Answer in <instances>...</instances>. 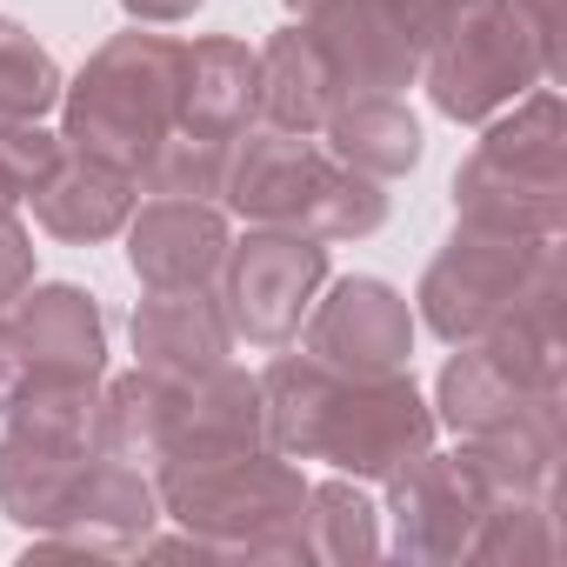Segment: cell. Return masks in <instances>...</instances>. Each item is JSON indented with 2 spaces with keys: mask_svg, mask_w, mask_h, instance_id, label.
I'll use <instances>...</instances> for the list:
<instances>
[{
  "mask_svg": "<svg viewBox=\"0 0 567 567\" xmlns=\"http://www.w3.org/2000/svg\"><path fill=\"white\" fill-rule=\"evenodd\" d=\"M127 260L147 288H207L227 260V220L207 200L154 194L127 227Z\"/></svg>",
  "mask_w": 567,
  "mask_h": 567,
  "instance_id": "obj_16",
  "label": "cell"
},
{
  "mask_svg": "<svg viewBox=\"0 0 567 567\" xmlns=\"http://www.w3.org/2000/svg\"><path fill=\"white\" fill-rule=\"evenodd\" d=\"M341 74V94H401L421 74V48L388 0H328L308 21Z\"/></svg>",
  "mask_w": 567,
  "mask_h": 567,
  "instance_id": "obj_15",
  "label": "cell"
},
{
  "mask_svg": "<svg viewBox=\"0 0 567 567\" xmlns=\"http://www.w3.org/2000/svg\"><path fill=\"white\" fill-rule=\"evenodd\" d=\"M394 481V547L408 560H461L467 534L487 507V494L467 481V467L454 454H414Z\"/></svg>",
  "mask_w": 567,
  "mask_h": 567,
  "instance_id": "obj_13",
  "label": "cell"
},
{
  "mask_svg": "<svg viewBox=\"0 0 567 567\" xmlns=\"http://www.w3.org/2000/svg\"><path fill=\"white\" fill-rule=\"evenodd\" d=\"M14 388H21V361H14V348H8V321H0V408L14 401Z\"/></svg>",
  "mask_w": 567,
  "mask_h": 567,
  "instance_id": "obj_32",
  "label": "cell"
},
{
  "mask_svg": "<svg viewBox=\"0 0 567 567\" xmlns=\"http://www.w3.org/2000/svg\"><path fill=\"white\" fill-rule=\"evenodd\" d=\"M288 8H295V14H301V21H315V14H321V8H328V0H288Z\"/></svg>",
  "mask_w": 567,
  "mask_h": 567,
  "instance_id": "obj_34",
  "label": "cell"
},
{
  "mask_svg": "<svg viewBox=\"0 0 567 567\" xmlns=\"http://www.w3.org/2000/svg\"><path fill=\"white\" fill-rule=\"evenodd\" d=\"M8 348L21 361V381H68L94 388L107 368V321L94 295L81 288H21L8 315Z\"/></svg>",
  "mask_w": 567,
  "mask_h": 567,
  "instance_id": "obj_12",
  "label": "cell"
},
{
  "mask_svg": "<svg viewBox=\"0 0 567 567\" xmlns=\"http://www.w3.org/2000/svg\"><path fill=\"white\" fill-rule=\"evenodd\" d=\"M474 560H554L560 534H554V501H487L474 534H467Z\"/></svg>",
  "mask_w": 567,
  "mask_h": 567,
  "instance_id": "obj_26",
  "label": "cell"
},
{
  "mask_svg": "<svg viewBox=\"0 0 567 567\" xmlns=\"http://www.w3.org/2000/svg\"><path fill=\"white\" fill-rule=\"evenodd\" d=\"M321 280H328V240L295 227H260L220 260V315L254 348H288Z\"/></svg>",
  "mask_w": 567,
  "mask_h": 567,
  "instance_id": "obj_7",
  "label": "cell"
},
{
  "mask_svg": "<svg viewBox=\"0 0 567 567\" xmlns=\"http://www.w3.org/2000/svg\"><path fill=\"white\" fill-rule=\"evenodd\" d=\"M147 194H174V200H207L220 194L227 181V141H207V134H187V127H167V141L147 154L141 167Z\"/></svg>",
  "mask_w": 567,
  "mask_h": 567,
  "instance_id": "obj_28",
  "label": "cell"
},
{
  "mask_svg": "<svg viewBox=\"0 0 567 567\" xmlns=\"http://www.w3.org/2000/svg\"><path fill=\"white\" fill-rule=\"evenodd\" d=\"M547 240L527 234H487V227H461L447 240V254L427 267L421 280V315L441 341H481L494 328L514 321L520 295H527V274L540 260Z\"/></svg>",
  "mask_w": 567,
  "mask_h": 567,
  "instance_id": "obj_9",
  "label": "cell"
},
{
  "mask_svg": "<svg viewBox=\"0 0 567 567\" xmlns=\"http://www.w3.org/2000/svg\"><path fill=\"white\" fill-rule=\"evenodd\" d=\"M14 200H21V187H14L8 174H0V214H14Z\"/></svg>",
  "mask_w": 567,
  "mask_h": 567,
  "instance_id": "obj_33",
  "label": "cell"
},
{
  "mask_svg": "<svg viewBox=\"0 0 567 567\" xmlns=\"http://www.w3.org/2000/svg\"><path fill=\"white\" fill-rule=\"evenodd\" d=\"M560 401V341L534 328H494L441 368V421L454 434L507 427Z\"/></svg>",
  "mask_w": 567,
  "mask_h": 567,
  "instance_id": "obj_8",
  "label": "cell"
},
{
  "mask_svg": "<svg viewBox=\"0 0 567 567\" xmlns=\"http://www.w3.org/2000/svg\"><path fill=\"white\" fill-rule=\"evenodd\" d=\"M134 21H194L207 0H121Z\"/></svg>",
  "mask_w": 567,
  "mask_h": 567,
  "instance_id": "obj_31",
  "label": "cell"
},
{
  "mask_svg": "<svg viewBox=\"0 0 567 567\" xmlns=\"http://www.w3.org/2000/svg\"><path fill=\"white\" fill-rule=\"evenodd\" d=\"M28 280H34V240L14 214H0V308H8Z\"/></svg>",
  "mask_w": 567,
  "mask_h": 567,
  "instance_id": "obj_29",
  "label": "cell"
},
{
  "mask_svg": "<svg viewBox=\"0 0 567 567\" xmlns=\"http://www.w3.org/2000/svg\"><path fill=\"white\" fill-rule=\"evenodd\" d=\"M427 94L447 121H487L494 107L534 94L547 81V54L514 14V0H474V8L427 48Z\"/></svg>",
  "mask_w": 567,
  "mask_h": 567,
  "instance_id": "obj_6",
  "label": "cell"
},
{
  "mask_svg": "<svg viewBox=\"0 0 567 567\" xmlns=\"http://www.w3.org/2000/svg\"><path fill=\"white\" fill-rule=\"evenodd\" d=\"M461 227L554 240L567 220V114L554 94H527L454 174Z\"/></svg>",
  "mask_w": 567,
  "mask_h": 567,
  "instance_id": "obj_2",
  "label": "cell"
},
{
  "mask_svg": "<svg viewBox=\"0 0 567 567\" xmlns=\"http://www.w3.org/2000/svg\"><path fill=\"white\" fill-rule=\"evenodd\" d=\"M227 207L254 227H295L315 240H361L388 220L381 181L341 167L308 134L288 127H254L240 147H227Z\"/></svg>",
  "mask_w": 567,
  "mask_h": 567,
  "instance_id": "obj_1",
  "label": "cell"
},
{
  "mask_svg": "<svg viewBox=\"0 0 567 567\" xmlns=\"http://www.w3.org/2000/svg\"><path fill=\"white\" fill-rule=\"evenodd\" d=\"M54 101H61L54 54L21 21H0V114L8 121H41Z\"/></svg>",
  "mask_w": 567,
  "mask_h": 567,
  "instance_id": "obj_27",
  "label": "cell"
},
{
  "mask_svg": "<svg viewBox=\"0 0 567 567\" xmlns=\"http://www.w3.org/2000/svg\"><path fill=\"white\" fill-rule=\"evenodd\" d=\"M174 421H181V381L134 368L94 401V447L114 461H134V467H161Z\"/></svg>",
  "mask_w": 567,
  "mask_h": 567,
  "instance_id": "obj_22",
  "label": "cell"
},
{
  "mask_svg": "<svg viewBox=\"0 0 567 567\" xmlns=\"http://www.w3.org/2000/svg\"><path fill=\"white\" fill-rule=\"evenodd\" d=\"M254 447H267V434H260V381L220 361V368H207L200 381L181 388V421H174V441L161 454V474L214 467V461H234V454H254Z\"/></svg>",
  "mask_w": 567,
  "mask_h": 567,
  "instance_id": "obj_14",
  "label": "cell"
},
{
  "mask_svg": "<svg viewBox=\"0 0 567 567\" xmlns=\"http://www.w3.org/2000/svg\"><path fill=\"white\" fill-rule=\"evenodd\" d=\"M254 68H260L254 114H260L267 127L321 134V127H328V114L348 101V94H341V74H334V61H328L321 34H315L308 21H301V28H280V34L254 54Z\"/></svg>",
  "mask_w": 567,
  "mask_h": 567,
  "instance_id": "obj_19",
  "label": "cell"
},
{
  "mask_svg": "<svg viewBox=\"0 0 567 567\" xmlns=\"http://www.w3.org/2000/svg\"><path fill=\"white\" fill-rule=\"evenodd\" d=\"M234 348V328L220 315V301H207L200 288H154L134 308V354L147 374L161 381H200L207 368H220Z\"/></svg>",
  "mask_w": 567,
  "mask_h": 567,
  "instance_id": "obj_18",
  "label": "cell"
},
{
  "mask_svg": "<svg viewBox=\"0 0 567 567\" xmlns=\"http://www.w3.org/2000/svg\"><path fill=\"white\" fill-rule=\"evenodd\" d=\"M174 107H181V41L114 34L68 87V147L141 181L147 154L174 127Z\"/></svg>",
  "mask_w": 567,
  "mask_h": 567,
  "instance_id": "obj_4",
  "label": "cell"
},
{
  "mask_svg": "<svg viewBox=\"0 0 567 567\" xmlns=\"http://www.w3.org/2000/svg\"><path fill=\"white\" fill-rule=\"evenodd\" d=\"M454 461L487 501H560V401L467 434Z\"/></svg>",
  "mask_w": 567,
  "mask_h": 567,
  "instance_id": "obj_17",
  "label": "cell"
},
{
  "mask_svg": "<svg viewBox=\"0 0 567 567\" xmlns=\"http://www.w3.org/2000/svg\"><path fill=\"white\" fill-rule=\"evenodd\" d=\"M0 121H8V114H0Z\"/></svg>",
  "mask_w": 567,
  "mask_h": 567,
  "instance_id": "obj_35",
  "label": "cell"
},
{
  "mask_svg": "<svg viewBox=\"0 0 567 567\" xmlns=\"http://www.w3.org/2000/svg\"><path fill=\"white\" fill-rule=\"evenodd\" d=\"M161 507L200 534L214 554H247V560H308V481L254 447L214 467L161 474Z\"/></svg>",
  "mask_w": 567,
  "mask_h": 567,
  "instance_id": "obj_3",
  "label": "cell"
},
{
  "mask_svg": "<svg viewBox=\"0 0 567 567\" xmlns=\"http://www.w3.org/2000/svg\"><path fill=\"white\" fill-rule=\"evenodd\" d=\"M308 554L321 560H374L381 554V514L361 487L328 481L308 487Z\"/></svg>",
  "mask_w": 567,
  "mask_h": 567,
  "instance_id": "obj_25",
  "label": "cell"
},
{
  "mask_svg": "<svg viewBox=\"0 0 567 567\" xmlns=\"http://www.w3.org/2000/svg\"><path fill=\"white\" fill-rule=\"evenodd\" d=\"M427 447H434V414L408 374H341L334 381L321 408L315 461H334L361 481H388Z\"/></svg>",
  "mask_w": 567,
  "mask_h": 567,
  "instance_id": "obj_10",
  "label": "cell"
},
{
  "mask_svg": "<svg viewBox=\"0 0 567 567\" xmlns=\"http://www.w3.org/2000/svg\"><path fill=\"white\" fill-rule=\"evenodd\" d=\"M161 520V487L134 467V461H114L101 447H87L81 474H74V494H68V527H101V534H147Z\"/></svg>",
  "mask_w": 567,
  "mask_h": 567,
  "instance_id": "obj_24",
  "label": "cell"
},
{
  "mask_svg": "<svg viewBox=\"0 0 567 567\" xmlns=\"http://www.w3.org/2000/svg\"><path fill=\"white\" fill-rule=\"evenodd\" d=\"M0 414V514L21 527H68V494L94 447V388L21 381Z\"/></svg>",
  "mask_w": 567,
  "mask_h": 567,
  "instance_id": "obj_5",
  "label": "cell"
},
{
  "mask_svg": "<svg viewBox=\"0 0 567 567\" xmlns=\"http://www.w3.org/2000/svg\"><path fill=\"white\" fill-rule=\"evenodd\" d=\"M28 200H34V214H41V227H48L54 240H107V234H121L127 214H134V174H114V167H101V161L61 147L54 174H48Z\"/></svg>",
  "mask_w": 567,
  "mask_h": 567,
  "instance_id": "obj_21",
  "label": "cell"
},
{
  "mask_svg": "<svg viewBox=\"0 0 567 567\" xmlns=\"http://www.w3.org/2000/svg\"><path fill=\"white\" fill-rule=\"evenodd\" d=\"M514 14L527 21V34L540 41V54H547V81L560 74V0H514Z\"/></svg>",
  "mask_w": 567,
  "mask_h": 567,
  "instance_id": "obj_30",
  "label": "cell"
},
{
  "mask_svg": "<svg viewBox=\"0 0 567 567\" xmlns=\"http://www.w3.org/2000/svg\"><path fill=\"white\" fill-rule=\"evenodd\" d=\"M321 134H328V154L368 181H394L421 161V121L394 94H348Z\"/></svg>",
  "mask_w": 567,
  "mask_h": 567,
  "instance_id": "obj_23",
  "label": "cell"
},
{
  "mask_svg": "<svg viewBox=\"0 0 567 567\" xmlns=\"http://www.w3.org/2000/svg\"><path fill=\"white\" fill-rule=\"evenodd\" d=\"M308 354L334 374H401L414 354V315L374 274H348L308 321Z\"/></svg>",
  "mask_w": 567,
  "mask_h": 567,
  "instance_id": "obj_11",
  "label": "cell"
},
{
  "mask_svg": "<svg viewBox=\"0 0 567 567\" xmlns=\"http://www.w3.org/2000/svg\"><path fill=\"white\" fill-rule=\"evenodd\" d=\"M254 94H260V68H254L247 41L207 34V41L181 48V107H174V127L207 134V141H240L254 127Z\"/></svg>",
  "mask_w": 567,
  "mask_h": 567,
  "instance_id": "obj_20",
  "label": "cell"
}]
</instances>
